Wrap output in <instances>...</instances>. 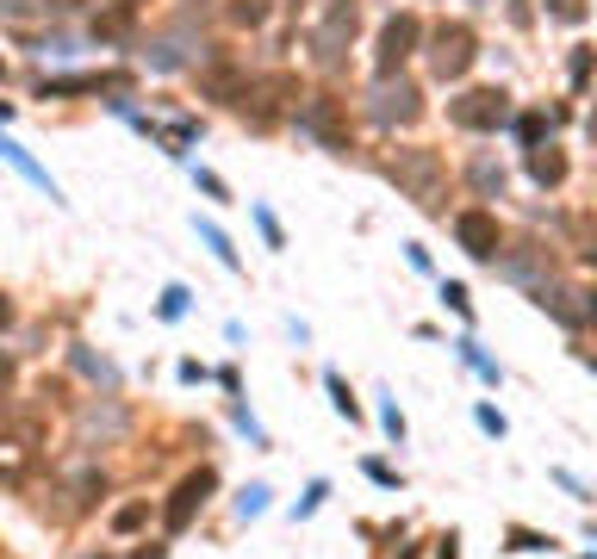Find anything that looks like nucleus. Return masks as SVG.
Here are the masks:
<instances>
[{"label":"nucleus","mask_w":597,"mask_h":559,"mask_svg":"<svg viewBox=\"0 0 597 559\" xmlns=\"http://www.w3.org/2000/svg\"><path fill=\"white\" fill-rule=\"evenodd\" d=\"M411 50H417V19L393 13V19H386V31H380V75H393Z\"/></svg>","instance_id":"obj_9"},{"label":"nucleus","mask_w":597,"mask_h":559,"mask_svg":"<svg viewBox=\"0 0 597 559\" xmlns=\"http://www.w3.org/2000/svg\"><path fill=\"white\" fill-rule=\"evenodd\" d=\"M591 69H597V57H591V50H579V57H573V81L585 88V81H591Z\"/></svg>","instance_id":"obj_19"},{"label":"nucleus","mask_w":597,"mask_h":559,"mask_svg":"<svg viewBox=\"0 0 597 559\" xmlns=\"http://www.w3.org/2000/svg\"><path fill=\"white\" fill-rule=\"evenodd\" d=\"M267 7H274V0H231V19H236V26H262Z\"/></svg>","instance_id":"obj_13"},{"label":"nucleus","mask_w":597,"mask_h":559,"mask_svg":"<svg viewBox=\"0 0 597 559\" xmlns=\"http://www.w3.org/2000/svg\"><path fill=\"white\" fill-rule=\"evenodd\" d=\"M585 324H597V293H585V311H579Z\"/></svg>","instance_id":"obj_22"},{"label":"nucleus","mask_w":597,"mask_h":559,"mask_svg":"<svg viewBox=\"0 0 597 559\" xmlns=\"http://www.w3.org/2000/svg\"><path fill=\"white\" fill-rule=\"evenodd\" d=\"M212 485H219V472L212 466H200V472H188V479L174 485V497H169V510H162V522H169V535H181V528L200 516V504L212 497Z\"/></svg>","instance_id":"obj_5"},{"label":"nucleus","mask_w":597,"mask_h":559,"mask_svg":"<svg viewBox=\"0 0 597 559\" xmlns=\"http://www.w3.org/2000/svg\"><path fill=\"white\" fill-rule=\"evenodd\" d=\"M417 112H424V100H417V88H411V81L380 75V88H374V119L380 124H411Z\"/></svg>","instance_id":"obj_7"},{"label":"nucleus","mask_w":597,"mask_h":559,"mask_svg":"<svg viewBox=\"0 0 597 559\" xmlns=\"http://www.w3.org/2000/svg\"><path fill=\"white\" fill-rule=\"evenodd\" d=\"M455 236H461V248H467L473 262H492V255L504 248L498 217H492V212H461V217H455Z\"/></svg>","instance_id":"obj_8"},{"label":"nucleus","mask_w":597,"mask_h":559,"mask_svg":"<svg viewBox=\"0 0 597 559\" xmlns=\"http://www.w3.org/2000/svg\"><path fill=\"white\" fill-rule=\"evenodd\" d=\"M442 298H448V311H461V317H467V311H473V305H467V293H461V286H442Z\"/></svg>","instance_id":"obj_20"},{"label":"nucleus","mask_w":597,"mask_h":559,"mask_svg":"<svg viewBox=\"0 0 597 559\" xmlns=\"http://www.w3.org/2000/svg\"><path fill=\"white\" fill-rule=\"evenodd\" d=\"M100 491H107V479H100L94 466H88V472H75V485H69V510H88Z\"/></svg>","instance_id":"obj_11"},{"label":"nucleus","mask_w":597,"mask_h":559,"mask_svg":"<svg viewBox=\"0 0 597 559\" xmlns=\"http://www.w3.org/2000/svg\"><path fill=\"white\" fill-rule=\"evenodd\" d=\"M348 38H355V0H331V13H324V26H317V38H312L317 62H343Z\"/></svg>","instance_id":"obj_6"},{"label":"nucleus","mask_w":597,"mask_h":559,"mask_svg":"<svg viewBox=\"0 0 597 559\" xmlns=\"http://www.w3.org/2000/svg\"><path fill=\"white\" fill-rule=\"evenodd\" d=\"M529 174H535L542 186H560V181H566V155H560V150H542V143H535V150H529Z\"/></svg>","instance_id":"obj_10"},{"label":"nucleus","mask_w":597,"mask_h":559,"mask_svg":"<svg viewBox=\"0 0 597 559\" xmlns=\"http://www.w3.org/2000/svg\"><path fill=\"white\" fill-rule=\"evenodd\" d=\"M393 181L405 186L424 212H442V186H448V174H442V155L436 150H398L393 155Z\"/></svg>","instance_id":"obj_1"},{"label":"nucleus","mask_w":597,"mask_h":559,"mask_svg":"<svg viewBox=\"0 0 597 559\" xmlns=\"http://www.w3.org/2000/svg\"><path fill=\"white\" fill-rule=\"evenodd\" d=\"M150 522V504H125V510L112 516V528H119V535H131V528H143Z\"/></svg>","instance_id":"obj_14"},{"label":"nucleus","mask_w":597,"mask_h":559,"mask_svg":"<svg viewBox=\"0 0 597 559\" xmlns=\"http://www.w3.org/2000/svg\"><path fill=\"white\" fill-rule=\"evenodd\" d=\"M548 13L560 19V26H579V19H585V0H548Z\"/></svg>","instance_id":"obj_16"},{"label":"nucleus","mask_w":597,"mask_h":559,"mask_svg":"<svg viewBox=\"0 0 597 559\" xmlns=\"http://www.w3.org/2000/svg\"><path fill=\"white\" fill-rule=\"evenodd\" d=\"M0 75H7V69H0Z\"/></svg>","instance_id":"obj_25"},{"label":"nucleus","mask_w":597,"mask_h":559,"mask_svg":"<svg viewBox=\"0 0 597 559\" xmlns=\"http://www.w3.org/2000/svg\"><path fill=\"white\" fill-rule=\"evenodd\" d=\"M181 311H188V293H181V286H169V293H162V317H181Z\"/></svg>","instance_id":"obj_18"},{"label":"nucleus","mask_w":597,"mask_h":559,"mask_svg":"<svg viewBox=\"0 0 597 559\" xmlns=\"http://www.w3.org/2000/svg\"><path fill=\"white\" fill-rule=\"evenodd\" d=\"M7 386H13V360L0 355V398H7Z\"/></svg>","instance_id":"obj_21"},{"label":"nucleus","mask_w":597,"mask_h":559,"mask_svg":"<svg viewBox=\"0 0 597 559\" xmlns=\"http://www.w3.org/2000/svg\"><path fill=\"white\" fill-rule=\"evenodd\" d=\"M473 57H479V38H473V26H461V19L436 26V38H429V62H436L442 81H461L473 69Z\"/></svg>","instance_id":"obj_2"},{"label":"nucleus","mask_w":597,"mask_h":559,"mask_svg":"<svg viewBox=\"0 0 597 559\" xmlns=\"http://www.w3.org/2000/svg\"><path fill=\"white\" fill-rule=\"evenodd\" d=\"M591 138H597V112H591Z\"/></svg>","instance_id":"obj_24"},{"label":"nucleus","mask_w":597,"mask_h":559,"mask_svg":"<svg viewBox=\"0 0 597 559\" xmlns=\"http://www.w3.org/2000/svg\"><path fill=\"white\" fill-rule=\"evenodd\" d=\"M473 181L492 193V186H504V169H492V162H473Z\"/></svg>","instance_id":"obj_17"},{"label":"nucleus","mask_w":597,"mask_h":559,"mask_svg":"<svg viewBox=\"0 0 597 559\" xmlns=\"http://www.w3.org/2000/svg\"><path fill=\"white\" fill-rule=\"evenodd\" d=\"M131 19H138V0H119V7H112V13H100L94 26H100V31H107V38H112V31H125Z\"/></svg>","instance_id":"obj_12"},{"label":"nucleus","mask_w":597,"mask_h":559,"mask_svg":"<svg viewBox=\"0 0 597 559\" xmlns=\"http://www.w3.org/2000/svg\"><path fill=\"white\" fill-rule=\"evenodd\" d=\"M298 124H305V131L324 143V150L348 155V112H343V100H336V93H317V100H305V106H298Z\"/></svg>","instance_id":"obj_4"},{"label":"nucleus","mask_w":597,"mask_h":559,"mask_svg":"<svg viewBox=\"0 0 597 559\" xmlns=\"http://www.w3.org/2000/svg\"><path fill=\"white\" fill-rule=\"evenodd\" d=\"M448 119H455L461 131H498V124L510 119V93L504 88H467L455 106H448Z\"/></svg>","instance_id":"obj_3"},{"label":"nucleus","mask_w":597,"mask_h":559,"mask_svg":"<svg viewBox=\"0 0 597 559\" xmlns=\"http://www.w3.org/2000/svg\"><path fill=\"white\" fill-rule=\"evenodd\" d=\"M7 317H13V305H7V298H0V324H7Z\"/></svg>","instance_id":"obj_23"},{"label":"nucleus","mask_w":597,"mask_h":559,"mask_svg":"<svg viewBox=\"0 0 597 559\" xmlns=\"http://www.w3.org/2000/svg\"><path fill=\"white\" fill-rule=\"evenodd\" d=\"M517 131H523V143L535 150V143L548 138V119H542V112H523V124H517Z\"/></svg>","instance_id":"obj_15"}]
</instances>
